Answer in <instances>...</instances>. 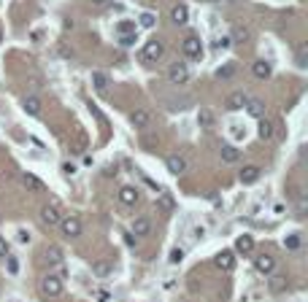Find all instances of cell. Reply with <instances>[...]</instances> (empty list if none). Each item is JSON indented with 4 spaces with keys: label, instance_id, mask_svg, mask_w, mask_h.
<instances>
[{
    "label": "cell",
    "instance_id": "obj_1",
    "mask_svg": "<svg viewBox=\"0 0 308 302\" xmlns=\"http://www.w3.org/2000/svg\"><path fill=\"white\" fill-rule=\"evenodd\" d=\"M168 81H170L173 86L186 84V81H190V68H186L184 62H173L170 68H168Z\"/></svg>",
    "mask_w": 308,
    "mask_h": 302
},
{
    "label": "cell",
    "instance_id": "obj_2",
    "mask_svg": "<svg viewBox=\"0 0 308 302\" xmlns=\"http://www.w3.org/2000/svg\"><path fill=\"white\" fill-rule=\"evenodd\" d=\"M41 294L44 297H60V294H62V281H60L57 275H46L41 281Z\"/></svg>",
    "mask_w": 308,
    "mask_h": 302
},
{
    "label": "cell",
    "instance_id": "obj_3",
    "mask_svg": "<svg viewBox=\"0 0 308 302\" xmlns=\"http://www.w3.org/2000/svg\"><path fill=\"white\" fill-rule=\"evenodd\" d=\"M182 49H184V57L186 59H200V57H203V43H200V38H195V35L184 38Z\"/></svg>",
    "mask_w": 308,
    "mask_h": 302
},
{
    "label": "cell",
    "instance_id": "obj_4",
    "mask_svg": "<svg viewBox=\"0 0 308 302\" xmlns=\"http://www.w3.org/2000/svg\"><path fill=\"white\" fill-rule=\"evenodd\" d=\"M162 54H165L162 41H149V43H144V51H140V57H144L146 62H157Z\"/></svg>",
    "mask_w": 308,
    "mask_h": 302
},
{
    "label": "cell",
    "instance_id": "obj_5",
    "mask_svg": "<svg viewBox=\"0 0 308 302\" xmlns=\"http://www.w3.org/2000/svg\"><path fill=\"white\" fill-rule=\"evenodd\" d=\"M60 230H62L65 238H78L82 235V221L76 216H65V219H60Z\"/></svg>",
    "mask_w": 308,
    "mask_h": 302
},
{
    "label": "cell",
    "instance_id": "obj_6",
    "mask_svg": "<svg viewBox=\"0 0 308 302\" xmlns=\"http://www.w3.org/2000/svg\"><path fill=\"white\" fill-rule=\"evenodd\" d=\"M246 103H249L246 92H232V95H227V100H224L227 111H240V108H246Z\"/></svg>",
    "mask_w": 308,
    "mask_h": 302
},
{
    "label": "cell",
    "instance_id": "obj_7",
    "mask_svg": "<svg viewBox=\"0 0 308 302\" xmlns=\"http://www.w3.org/2000/svg\"><path fill=\"white\" fill-rule=\"evenodd\" d=\"M254 270L262 273V275H270L273 270H276V259L268 257V254H260V257L254 259Z\"/></svg>",
    "mask_w": 308,
    "mask_h": 302
},
{
    "label": "cell",
    "instance_id": "obj_8",
    "mask_svg": "<svg viewBox=\"0 0 308 302\" xmlns=\"http://www.w3.org/2000/svg\"><path fill=\"white\" fill-rule=\"evenodd\" d=\"M41 219H44V224H49V227H54L60 224V205L57 203H49V205H44V211H41Z\"/></svg>",
    "mask_w": 308,
    "mask_h": 302
},
{
    "label": "cell",
    "instance_id": "obj_9",
    "mask_svg": "<svg viewBox=\"0 0 308 302\" xmlns=\"http://www.w3.org/2000/svg\"><path fill=\"white\" fill-rule=\"evenodd\" d=\"M165 167H168L170 176H182V173L186 170V159L178 157V154H170V157L165 159Z\"/></svg>",
    "mask_w": 308,
    "mask_h": 302
},
{
    "label": "cell",
    "instance_id": "obj_10",
    "mask_svg": "<svg viewBox=\"0 0 308 302\" xmlns=\"http://www.w3.org/2000/svg\"><path fill=\"white\" fill-rule=\"evenodd\" d=\"M260 176H262V170H260L257 165H246L244 170H240V184L249 186V184H257Z\"/></svg>",
    "mask_w": 308,
    "mask_h": 302
},
{
    "label": "cell",
    "instance_id": "obj_11",
    "mask_svg": "<svg viewBox=\"0 0 308 302\" xmlns=\"http://www.w3.org/2000/svg\"><path fill=\"white\" fill-rule=\"evenodd\" d=\"M214 265H216L219 270L230 273L232 267H236V257H232V251H219V254H216V259H214Z\"/></svg>",
    "mask_w": 308,
    "mask_h": 302
},
{
    "label": "cell",
    "instance_id": "obj_12",
    "mask_svg": "<svg viewBox=\"0 0 308 302\" xmlns=\"http://www.w3.org/2000/svg\"><path fill=\"white\" fill-rule=\"evenodd\" d=\"M138 200H140V192L136 186H122V189H119V203L122 205H136Z\"/></svg>",
    "mask_w": 308,
    "mask_h": 302
},
{
    "label": "cell",
    "instance_id": "obj_13",
    "mask_svg": "<svg viewBox=\"0 0 308 302\" xmlns=\"http://www.w3.org/2000/svg\"><path fill=\"white\" fill-rule=\"evenodd\" d=\"M130 122H132L136 130H144V127L152 122V113L146 111V108H136V111H132V116H130Z\"/></svg>",
    "mask_w": 308,
    "mask_h": 302
},
{
    "label": "cell",
    "instance_id": "obj_14",
    "mask_svg": "<svg viewBox=\"0 0 308 302\" xmlns=\"http://www.w3.org/2000/svg\"><path fill=\"white\" fill-rule=\"evenodd\" d=\"M219 157H222V162H227V165H236L240 159V151L232 143H224L222 149H219Z\"/></svg>",
    "mask_w": 308,
    "mask_h": 302
},
{
    "label": "cell",
    "instance_id": "obj_15",
    "mask_svg": "<svg viewBox=\"0 0 308 302\" xmlns=\"http://www.w3.org/2000/svg\"><path fill=\"white\" fill-rule=\"evenodd\" d=\"M268 289H270L273 294H284V292H290V278H286V275H273L270 284H268Z\"/></svg>",
    "mask_w": 308,
    "mask_h": 302
},
{
    "label": "cell",
    "instance_id": "obj_16",
    "mask_svg": "<svg viewBox=\"0 0 308 302\" xmlns=\"http://www.w3.org/2000/svg\"><path fill=\"white\" fill-rule=\"evenodd\" d=\"M252 73H254V78H270V73H273V68H270V62L268 59H257V62L252 65Z\"/></svg>",
    "mask_w": 308,
    "mask_h": 302
},
{
    "label": "cell",
    "instance_id": "obj_17",
    "mask_svg": "<svg viewBox=\"0 0 308 302\" xmlns=\"http://www.w3.org/2000/svg\"><path fill=\"white\" fill-rule=\"evenodd\" d=\"M149 232H152V221L146 216H138L132 221V235H136V238H144V235H149Z\"/></svg>",
    "mask_w": 308,
    "mask_h": 302
},
{
    "label": "cell",
    "instance_id": "obj_18",
    "mask_svg": "<svg viewBox=\"0 0 308 302\" xmlns=\"http://www.w3.org/2000/svg\"><path fill=\"white\" fill-rule=\"evenodd\" d=\"M170 19H173V24H186V19H190V11H186V5H173L170 8Z\"/></svg>",
    "mask_w": 308,
    "mask_h": 302
},
{
    "label": "cell",
    "instance_id": "obj_19",
    "mask_svg": "<svg viewBox=\"0 0 308 302\" xmlns=\"http://www.w3.org/2000/svg\"><path fill=\"white\" fill-rule=\"evenodd\" d=\"M246 111H249L254 119H262V116H265V103H262V100H257V97H249V103H246Z\"/></svg>",
    "mask_w": 308,
    "mask_h": 302
},
{
    "label": "cell",
    "instance_id": "obj_20",
    "mask_svg": "<svg viewBox=\"0 0 308 302\" xmlns=\"http://www.w3.org/2000/svg\"><path fill=\"white\" fill-rule=\"evenodd\" d=\"M257 135H260V140H270L273 138V122L270 119H260V127H257Z\"/></svg>",
    "mask_w": 308,
    "mask_h": 302
},
{
    "label": "cell",
    "instance_id": "obj_21",
    "mask_svg": "<svg viewBox=\"0 0 308 302\" xmlns=\"http://www.w3.org/2000/svg\"><path fill=\"white\" fill-rule=\"evenodd\" d=\"M236 251H240V254H252L254 251V238L252 235H240V238L236 240Z\"/></svg>",
    "mask_w": 308,
    "mask_h": 302
},
{
    "label": "cell",
    "instance_id": "obj_22",
    "mask_svg": "<svg viewBox=\"0 0 308 302\" xmlns=\"http://www.w3.org/2000/svg\"><path fill=\"white\" fill-rule=\"evenodd\" d=\"M300 246H303V235H300V232H292V235H286V238H284V248H286V251H298Z\"/></svg>",
    "mask_w": 308,
    "mask_h": 302
},
{
    "label": "cell",
    "instance_id": "obj_23",
    "mask_svg": "<svg viewBox=\"0 0 308 302\" xmlns=\"http://www.w3.org/2000/svg\"><path fill=\"white\" fill-rule=\"evenodd\" d=\"M249 38H252L249 27H244V24H236V30H232V38H230V41H232V43H246Z\"/></svg>",
    "mask_w": 308,
    "mask_h": 302
},
{
    "label": "cell",
    "instance_id": "obj_24",
    "mask_svg": "<svg viewBox=\"0 0 308 302\" xmlns=\"http://www.w3.org/2000/svg\"><path fill=\"white\" fill-rule=\"evenodd\" d=\"M24 111H28L30 116H38V113H41V100L36 95H28L24 97Z\"/></svg>",
    "mask_w": 308,
    "mask_h": 302
},
{
    "label": "cell",
    "instance_id": "obj_25",
    "mask_svg": "<svg viewBox=\"0 0 308 302\" xmlns=\"http://www.w3.org/2000/svg\"><path fill=\"white\" fill-rule=\"evenodd\" d=\"M92 86H95L98 92H106V89H108V76L100 73V70H95V73H92Z\"/></svg>",
    "mask_w": 308,
    "mask_h": 302
},
{
    "label": "cell",
    "instance_id": "obj_26",
    "mask_svg": "<svg viewBox=\"0 0 308 302\" xmlns=\"http://www.w3.org/2000/svg\"><path fill=\"white\" fill-rule=\"evenodd\" d=\"M46 262H49V265H62V251H60L57 246H49L46 248Z\"/></svg>",
    "mask_w": 308,
    "mask_h": 302
},
{
    "label": "cell",
    "instance_id": "obj_27",
    "mask_svg": "<svg viewBox=\"0 0 308 302\" xmlns=\"http://www.w3.org/2000/svg\"><path fill=\"white\" fill-rule=\"evenodd\" d=\"M232 76H236V62H224L222 68H216V78H222V81L224 78H232Z\"/></svg>",
    "mask_w": 308,
    "mask_h": 302
},
{
    "label": "cell",
    "instance_id": "obj_28",
    "mask_svg": "<svg viewBox=\"0 0 308 302\" xmlns=\"http://www.w3.org/2000/svg\"><path fill=\"white\" fill-rule=\"evenodd\" d=\"M116 30H119V35H130V32H136V22L132 19H122L116 24Z\"/></svg>",
    "mask_w": 308,
    "mask_h": 302
},
{
    "label": "cell",
    "instance_id": "obj_29",
    "mask_svg": "<svg viewBox=\"0 0 308 302\" xmlns=\"http://www.w3.org/2000/svg\"><path fill=\"white\" fill-rule=\"evenodd\" d=\"M6 270H8V275H16L19 273V257H11V254H6Z\"/></svg>",
    "mask_w": 308,
    "mask_h": 302
},
{
    "label": "cell",
    "instance_id": "obj_30",
    "mask_svg": "<svg viewBox=\"0 0 308 302\" xmlns=\"http://www.w3.org/2000/svg\"><path fill=\"white\" fill-rule=\"evenodd\" d=\"M184 262V248H170V254H168V265H182Z\"/></svg>",
    "mask_w": 308,
    "mask_h": 302
},
{
    "label": "cell",
    "instance_id": "obj_31",
    "mask_svg": "<svg viewBox=\"0 0 308 302\" xmlns=\"http://www.w3.org/2000/svg\"><path fill=\"white\" fill-rule=\"evenodd\" d=\"M22 184L28 186V189H32V192L41 189V181H38L36 176H30V173H24V176H22Z\"/></svg>",
    "mask_w": 308,
    "mask_h": 302
},
{
    "label": "cell",
    "instance_id": "obj_32",
    "mask_svg": "<svg viewBox=\"0 0 308 302\" xmlns=\"http://www.w3.org/2000/svg\"><path fill=\"white\" fill-rule=\"evenodd\" d=\"M198 124L203 127V130H206V127H211L214 124V113L211 111H200L198 113Z\"/></svg>",
    "mask_w": 308,
    "mask_h": 302
},
{
    "label": "cell",
    "instance_id": "obj_33",
    "mask_svg": "<svg viewBox=\"0 0 308 302\" xmlns=\"http://www.w3.org/2000/svg\"><path fill=\"white\" fill-rule=\"evenodd\" d=\"M138 22H140V27L149 30V27H154V24H157V19H154V14H149V11H146V14H140Z\"/></svg>",
    "mask_w": 308,
    "mask_h": 302
},
{
    "label": "cell",
    "instance_id": "obj_34",
    "mask_svg": "<svg viewBox=\"0 0 308 302\" xmlns=\"http://www.w3.org/2000/svg\"><path fill=\"white\" fill-rule=\"evenodd\" d=\"M92 273L95 275H108L111 273V262H98V265L92 267Z\"/></svg>",
    "mask_w": 308,
    "mask_h": 302
},
{
    "label": "cell",
    "instance_id": "obj_35",
    "mask_svg": "<svg viewBox=\"0 0 308 302\" xmlns=\"http://www.w3.org/2000/svg\"><path fill=\"white\" fill-rule=\"evenodd\" d=\"M160 205H162L165 211H173V205H176V203H173L170 194H160Z\"/></svg>",
    "mask_w": 308,
    "mask_h": 302
},
{
    "label": "cell",
    "instance_id": "obj_36",
    "mask_svg": "<svg viewBox=\"0 0 308 302\" xmlns=\"http://www.w3.org/2000/svg\"><path fill=\"white\" fill-rule=\"evenodd\" d=\"M232 46V41L227 35H222V38H216V41H214V49H230Z\"/></svg>",
    "mask_w": 308,
    "mask_h": 302
},
{
    "label": "cell",
    "instance_id": "obj_37",
    "mask_svg": "<svg viewBox=\"0 0 308 302\" xmlns=\"http://www.w3.org/2000/svg\"><path fill=\"white\" fill-rule=\"evenodd\" d=\"M119 43H122L124 49H127V46H132V43H136V32H130V35H119Z\"/></svg>",
    "mask_w": 308,
    "mask_h": 302
},
{
    "label": "cell",
    "instance_id": "obj_38",
    "mask_svg": "<svg viewBox=\"0 0 308 302\" xmlns=\"http://www.w3.org/2000/svg\"><path fill=\"white\" fill-rule=\"evenodd\" d=\"M230 132H232V138H246V127H240V124H232Z\"/></svg>",
    "mask_w": 308,
    "mask_h": 302
},
{
    "label": "cell",
    "instance_id": "obj_39",
    "mask_svg": "<svg viewBox=\"0 0 308 302\" xmlns=\"http://www.w3.org/2000/svg\"><path fill=\"white\" fill-rule=\"evenodd\" d=\"M16 240L19 243H30V232L28 230H16Z\"/></svg>",
    "mask_w": 308,
    "mask_h": 302
},
{
    "label": "cell",
    "instance_id": "obj_40",
    "mask_svg": "<svg viewBox=\"0 0 308 302\" xmlns=\"http://www.w3.org/2000/svg\"><path fill=\"white\" fill-rule=\"evenodd\" d=\"M62 173H65V176H73V173H76V167H73L70 162H62Z\"/></svg>",
    "mask_w": 308,
    "mask_h": 302
},
{
    "label": "cell",
    "instance_id": "obj_41",
    "mask_svg": "<svg viewBox=\"0 0 308 302\" xmlns=\"http://www.w3.org/2000/svg\"><path fill=\"white\" fill-rule=\"evenodd\" d=\"M8 254V243H6V238H0V259Z\"/></svg>",
    "mask_w": 308,
    "mask_h": 302
},
{
    "label": "cell",
    "instance_id": "obj_42",
    "mask_svg": "<svg viewBox=\"0 0 308 302\" xmlns=\"http://www.w3.org/2000/svg\"><path fill=\"white\" fill-rule=\"evenodd\" d=\"M95 297H98V302H108V300H111V297H108V292H98Z\"/></svg>",
    "mask_w": 308,
    "mask_h": 302
},
{
    "label": "cell",
    "instance_id": "obj_43",
    "mask_svg": "<svg viewBox=\"0 0 308 302\" xmlns=\"http://www.w3.org/2000/svg\"><path fill=\"white\" fill-rule=\"evenodd\" d=\"M92 3H106V0H92Z\"/></svg>",
    "mask_w": 308,
    "mask_h": 302
},
{
    "label": "cell",
    "instance_id": "obj_44",
    "mask_svg": "<svg viewBox=\"0 0 308 302\" xmlns=\"http://www.w3.org/2000/svg\"><path fill=\"white\" fill-rule=\"evenodd\" d=\"M0 38H3V35H0Z\"/></svg>",
    "mask_w": 308,
    "mask_h": 302
},
{
    "label": "cell",
    "instance_id": "obj_45",
    "mask_svg": "<svg viewBox=\"0 0 308 302\" xmlns=\"http://www.w3.org/2000/svg\"><path fill=\"white\" fill-rule=\"evenodd\" d=\"M14 302H16V300H14Z\"/></svg>",
    "mask_w": 308,
    "mask_h": 302
}]
</instances>
